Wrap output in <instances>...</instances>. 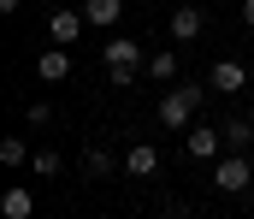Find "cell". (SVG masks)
Masks as SVG:
<instances>
[{"label": "cell", "instance_id": "cell-1", "mask_svg": "<svg viewBox=\"0 0 254 219\" xmlns=\"http://www.w3.org/2000/svg\"><path fill=\"white\" fill-rule=\"evenodd\" d=\"M201 101H207V89L201 83H172L166 95H160V107H154V119L178 137V131H190L195 125V113H201Z\"/></svg>", "mask_w": 254, "mask_h": 219}, {"label": "cell", "instance_id": "cell-2", "mask_svg": "<svg viewBox=\"0 0 254 219\" xmlns=\"http://www.w3.org/2000/svg\"><path fill=\"white\" fill-rule=\"evenodd\" d=\"M107 77L125 89V83H136V77H148V54L136 48V42H125V36H113L107 42Z\"/></svg>", "mask_w": 254, "mask_h": 219}, {"label": "cell", "instance_id": "cell-3", "mask_svg": "<svg viewBox=\"0 0 254 219\" xmlns=\"http://www.w3.org/2000/svg\"><path fill=\"white\" fill-rule=\"evenodd\" d=\"M213 184H219V196H243V190L254 184V166L243 160V154L225 148V160H213Z\"/></svg>", "mask_w": 254, "mask_h": 219}, {"label": "cell", "instance_id": "cell-4", "mask_svg": "<svg viewBox=\"0 0 254 219\" xmlns=\"http://www.w3.org/2000/svg\"><path fill=\"white\" fill-rule=\"evenodd\" d=\"M207 89H213V95H243V89H249V66H243V60H213V66H207Z\"/></svg>", "mask_w": 254, "mask_h": 219}, {"label": "cell", "instance_id": "cell-5", "mask_svg": "<svg viewBox=\"0 0 254 219\" xmlns=\"http://www.w3.org/2000/svg\"><path fill=\"white\" fill-rule=\"evenodd\" d=\"M83 30H89V18H83V12H71V6H54V12H48V36H54L60 48H77V42H83Z\"/></svg>", "mask_w": 254, "mask_h": 219}, {"label": "cell", "instance_id": "cell-6", "mask_svg": "<svg viewBox=\"0 0 254 219\" xmlns=\"http://www.w3.org/2000/svg\"><path fill=\"white\" fill-rule=\"evenodd\" d=\"M219 148H225V131H219V125H190V131H184V154H190V160H213Z\"/></svg>", "mask_w": 254, "mask_h": 219}, {"label": "cell", "instance_id": "cell-7", "mask_svg": "<svg viewBox=\"0 0 254 219\" xmlns=\"http://www.w3.org/2000/svg\"><path fill=\"white\" fill-rule=\"evenodd\" d=\"M119 172H125V178H154V172H160V148L154 143H130L125 160H119Z\"/></svg>", "mask_w": 254, "mask_h": 219}, {"label": "cell", "instance_id": "cell-8", "mask_svg": "<svg viewBox=\"0 0 254 219\" xmlns=\"http://www.w3.org/2000/svg\"><path fill=\"white\" fill-rule=\"evenodd\" d=\"M36 77H42V83H65V77H71V54H65L60 42H54L48 54H36Z\"/></svg>", "mask_w": 254, "mask_h": 219}, {"label": "cell", "instance_id": "cell-9", "mask_svg": "<svg viewBox=\"0 0 254 219\" xmlns=\"http://www.w3.org/2000/svg\"><path fill=\"white\" fill-rule=\"evenodd\" d=\"M201 24H207V18H201V6H178V12L166 18L172 42H195V36H201Z\"/></svg>", "mask_w": 254, "mask_h": 219}, {"label": "cell", "instance_id": "cell-10", "mask_svg": "<svg viewBox=\"0 0 254 219\" xmlns=\"http://www.w3.org/2000/svg\"><path fill=\"white\" fill-rule=\"evenodd\" d=\"M83 18H89V30H113L125 18V0H83Z\"/></svg>", "mask_w": 254, "mask_h": 219}, {"label": "cell", "instance_id": "cell-11", "mask_svg": "<svg viewBox=\"0 0 254 219\" xmlns=\"http://www.w3.org/2000/svg\"><path fill=\"white\" fill-rule=\"evenodd\" d=\"M0 208H6V219H36V196H30L24 184H12V190L0 196Z\"/></svg>", "mask_w": 254, "mask_h": 219}, {"label": "cell", "instance_id": "cell-12", "mask_svg": "<svg viewBox=\"0 0 254 219\" xmlns=\"http://www.w3.org/2000/svg\"><path fill=\"white\" fill-rule=\"evenodd\" d=\"M148 77L172 89V83H178V54H172V48H160V54H148Z\"/></svg>", "mask_w": 254, "mask_h": 219}, {"label": "cell", "instance_id": "cell-13", "mask_svg": "<svg viewBox=\"0 0 254 219\" xmlns=\"http://www.w3.org/2000/svg\"><path fill=\"white\" fill-rule=\"evenodd\" d=\"M219 131H225V148H231V154H249V143H254V125H249V119H225Z\"/></svg>", "mask_w": 254, "mask_h": 219}, {"label": "cell", "instance_id": "cell-14", "mask_svg": "<svg viewBox=\"0 0 254 219\" xmlns=\"http://www.w3.org/2000/svg\"><path fill=\"white\" fill-rule=\"evenodd\" d=\"M30 160H36V154H30L24 137H6V143H0V166H12V172H18V166H30Z\"/></svg>", "mask_w": 254, "mask_h": 219}, {"label": "cell", "instance_id": "cell-15", "mask_svg": "<svg viewBox=\"0 0 254 219\" xmlns=\"http://www.w3.org/2000/svg\"><path fill=\"white\" fill-rule=\"evenodd\" d=\"M83 172H89V178H113V172H119V160H113L107 148H89V154H83Z\"/></svg>", "mask_w": 254, "mask_h": 219}, {"label": "cell", "instance_id": "cell-16", "mask_svg": "<svg viewBox=\"0 0 254 219\" xmlns=\"http://www.w3.org/2000/svg\"><path fill=\"white\" fill-rule=\"evenodd\" d=\"M36 178H60V166H65V154H54V148H36Z\"/></svg>", "mask_w": 254, "mask_h": 219}, {"label": "cell", "instance_id": "cell-17", "mask_svg": "<svg viewBox=\"0 0 254 219\" xmlns=\"http://www.w3.org/2000/svg\"><path fill=\"white\" fill-rule=\"evenodd\" d=\"M24 119H30V125H36V131H42V125H54V107H48V101H36V107H30V113H24Z\"/></svg>", "mask_w": 254, "mask_h": 219}, {"label": "cell", "instance_id": "cell-18", "mask_svg": "<svg viewBox=\"0 0 254 219\" xmlns=\"http://www.w3.org/2000/svg\"><path fill=\"white\" fill-rule=\"evenodd\" d=\"M243 24H249V30H254V0H243Z\"/></svg>", "mask_w": 254, "mask_h": 219}, {"label": "cell", "instance_id": "cell-19", "mask_svg": "<svg viewBox=\"0 0 254 219\" xmlns=\"http://www.w3.org/2000/svg\"><path fill=\"white\" fill-rule=\"evenodd\" d=\"M18 6H24V0H0V12H18Z\"/></svg>", "mask_w": 254, "mask_h": 219}]
</instances>
